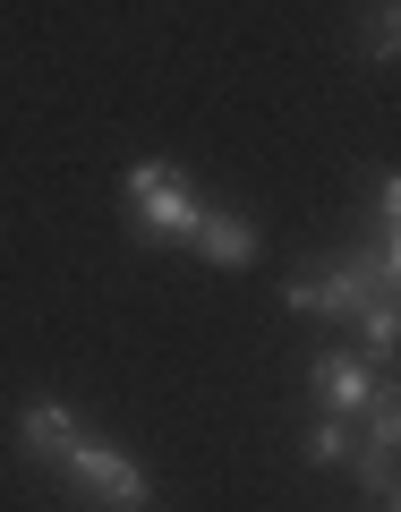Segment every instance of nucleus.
<instances>
[{"instance_id": "1", "label": "nucleus", "mask_w": 401, "mask_h": 512, "mask_svg": "<svg viewBox=\"0 0 401 512\" xmlns=\"http://www.w3.org/2000/svg\"><path fill=\"white\" fill-rule=\"evenodd\" d=\"M60 478H69L86 504H103V512H154V478L137 470L128 453H111V444H94V436H77L69 453H60Z\"/></svg>"}, {"instance_id": "7", "label": "nucleus", "mask_w": 401, "mask_h": 512, "mask_svg": "<svg viewBox=\"0 0 401 512\" xmlns=\"http://www.w3.org/2000/svg\"><path fill=\"white\" fill-rule=\"evenodd\" d=\"M308 461L342 470V461H350V419H316V427H308Z\"/></svg>"}, {"instance_id": "5", "label": "nucleus", "mask_w": 401, "mask_h": 512, "mask_svg": "<svg viewBox=\"0 0 401 512\" xmlns=\"http://www.w3.org/2000/svg\"><path fill=\"white\" fill-rule=\"evenodd\" d=\"M77 436H86V427H77L69 402H26L18 410V444H26V453H43V461H60Z\"/></svg>"}, {"instance_id": "9", "label": "nucleus", "mask_w": 401, "mask_h": 512, "mask_svg": "<svg viewBox=\"0 0 401 512\" xmlns=\"http://www.w3.org/2000/svg\"><path fill=\"white\" fill-rule=\"evenodd\" d=\"M393 43H401V26H393V9H376V26H367V52H376V60H393Z\"/></svg>"}, {"instance_id": "4", "label": "nucleus", "mask_w": 401, "mask_h": 512, "mask_svg": "<svg viewBox=\"0 0 401 512\" xmlns=\"http://www.w3.org/2000/svg\"><path fill=\"white\" fill-rule=\"evenodd\" d=\"M308 384H316V410H325V419H359L367 393H376V376H367L359 350H316Z\"/></svg>"}, {"instance_id": "8", "label": "nucleus", "mask_w": 401, "mask_h": 512, "mask_svg": "<svg viewBox=\"0 0 401 512\" xmlns=\"http://www.w3.org/2000/svg\"><path fill=\"white\" fill-rule=\"evenodd\" d=\"M359 333H367V350L384 359V350H393V299H367V308H359Z\"/></svg>"}, {"instance_id": "2", "label": "nucleus", "mask_w": 401, "mask_h": 512, "mask_svg": "<svg viewBox=\"0 0 401 512\" xmlns=\"http://www.w3.org/2000/svg\"><path fill=\"white\" fill-rule=\"evenodd\" d=\"M367 299H393L367 256H333V265H308V274L282 282V308L291 316H359Z\"/></svg>"}, {"instance_id": "6", "label": "nucleus", "mask_w": 401, "mask_h": 512, "mask_svg": "<svg viewBox=\"0 0 401 512\" xmlns=\"http://www.w3.org/2000/svg\"><path fill=\"white\" fill-rule=\"evenodd\" d=\"M197 256H214V265H256V222L239 214H197Z\"/></svg>"}, {"instance_id": "3", "label": "nucleus", "mask_w": 401, "mask_h": 512, "mask_svg": "<svg viewBox=\"0 0 401 512\" xmlns=\"http://www.w3.org/2000/svg\"><path fill=\"white\" fill-rule=\"evenodd\" d=\"M128 214H137V239H188L205 205L188 197V180L171 163H137L128 171Z\"/></svg>"}]
</instances>
